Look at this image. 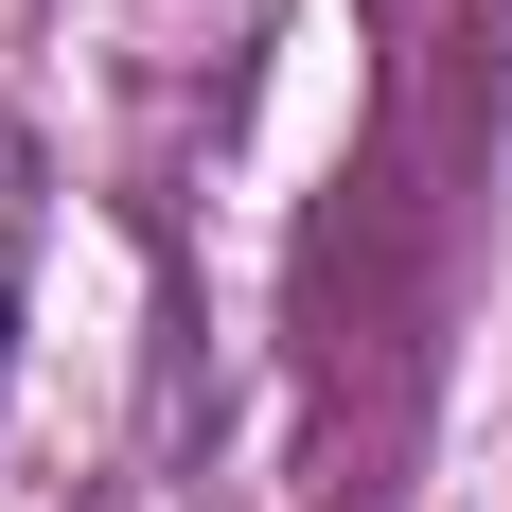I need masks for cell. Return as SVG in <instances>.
<instances>
[{"instance_id": "obj_1", "label": "cell", "mask_w": 512, "mask_h": 512, "mask_svg": "<svg viewBox=\"0 0 512 512\" xmlns=\"http://www.w3.org/2000/svg\"><path fill=\"white\" fill-rule=\"evenodd\" d=\"M36 212H53V177H36V124L0 106V371H18V301H36Z\"/></svg>"}]
</instances>
